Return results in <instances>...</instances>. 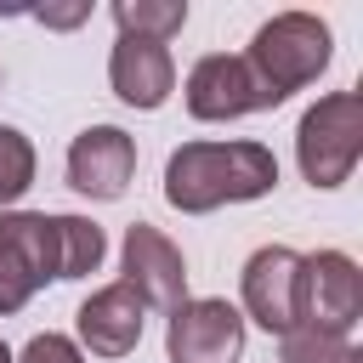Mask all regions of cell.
<instances>
[{
	"label": "cell",
	"instance_id": "cell-1",
	"mask_svg": "<svg viewBox=\"0 0 363 363\" xmlns=\"http://www.w3.org/2000/svg\"><path fill=\"white\" fill-rule=\"evenodd\" d=\"M278 187V159L267 142H182L164 159V199L182 216H210L221 204H250Z\"/></svg>",
	"mask_w": 363,
	"mask_h": 363
},
{
	"label": "cell",
	"instance_id": "cell-2",
	"mask_svg": "<svg viewBox=\"0 0 363 363\" xmlns=\"http://www.w3.org/2000/svg\"><path fill=\"white\" fill-rule=\"evenodd\" d=\"M329 57H335V34H329V23L312 17V11H278V17H267V23L255 28L250 51H244V62L255 68V79H261L278 102H284L289 91L312 85V79L329 68Z\"/></svg>",
	"mask_w": 363,
	"mask_h": 363
},
{
	"label": "cell",
	"instance_id": "cell-3",
	"mask_svg": "<svg viewBox=\"0 0 363 363\" xmlns=\"http://www.w3.org/2000/svg\"><path fill=\"white\" fill-rule=\"evenodd\" d=\"M363 159V96L357 91H329L318 96L301 125H295V164L312 187H340Z\"/></svg>",
	"mask_w": 363,
	"mask_h": 363
},
{
	"label": "cell",
	"instance_id": "cell-4",
	"mask_svg": "<svg viewBox=\"0 0 363 363\" xmlns=\"http://www.w3.org/2000/svg\"><path fill=\"white\" fill-rule=\"evenodd\" d=\"M45 284H62L57 216H45V210H0V318L23 312Z\"/></svg>",
	"mask_w": 363,
	"mask_h": 363
},
{
	"label": "cell",
	"instance_id": "cell-5",
	"mask_svg": "<svg viewBox=\"0 0 363 363\" xmlns=\"http://www.w3.org/2000/svg\"><path fill=\"white\" fill-rule=\"evenodd\" d=\"M119 284L147 306V312H176L187 301V261L182 250L153 227V221H130L125 227V244H119Z\"/></svg>",
	"mask_w": 363,
	"mask_h": 363
},
{
	"label": "cell",
	"instance_id": "cell-6",
	"mask_svg": "<svg viewBox=\"0 0 363 363\" xmlns=\"http://www.w3.org/2000/svg\"><path fill=\"white\" fill-rule=\"evenodd\" d=\"M238 301H244V323L255 318L267 335L301 329V250L261 244L238 272Z\"/></svg>",
	"mask_w": 363,
	"mask_h": 363
},
{
	"label": "cell",
	"instance_id": "cell-7",
	"mask_svg": "<svg viewBox=\"0 0 363 363\" xmlns=\"http://www.w3.org/2000/svg\"><path fill=\"white\" fill-rule=\"evenodd\" d=\"M363 318V272L346 250H318L301 255V323L323 335H346Z\"/></svg>",
	"mask_w": 363,
	"mask_h": 363
},
{
	"label": "cell",
	"instance_id": "cell-8",
	"mask_svg": "<svg viewBox=\"0 0 363 363\" xmlns=\"http://www.w3.org/2000/svg\"><path fill=\"white\" fill-rule=\"evenodd\" d=\"M244 352V312L221 295H187L164 323V357L170 363H238Z\"/></svg>",
	"mask_w": 363,
	"mask_h": 363
},
{
	"label": "cell",
	"instance_id": "cell-9",
	"mask_svg": "<svg viewBox=\"0 0 363 363\" xmlns=\"http://www.w3.org/2000/svg\"><path fill=\"white\" fill-rule=\"evenodd\" d=\"M187 113L216 125V119H244V113H261V108H278V96L255 79V68L244 57H227V51H210L187 68Z\"/></svg>",
	"mask_w": 363,
	"mask_h": 363
},
{
	"label": "cell",
	"instance_id": "cell-10",
	"mask_svg": "<svg viewBox=\"0 0 363 363\" xmlns=\"http://www.w3.org/2000/svg\"><path fill=\"white\" fill-rule=\"evenodd\" d=\"M136 176V136L119 125H85L68 142V187L85 199H119Z\"/></svg>",
	"mask_w": 363,
	"mask_h": 363
},
{
	"label": "cell",
	"instance_id": "cell-11",
	"mask_svg": "<svg viewBox=\"0 0 363 363\" xmlns=\"http://www.w3.org/2000/svg\"><path fill=\"white\" fill-rule=\"evenodd\" d=\"M142 323H147V306L125 284H102L74 312V329H79L74 346L91 352V357H130L136 340H142Z\"/></svg>",
	"mask_w": 363,
	"mask_h": 363
},
{
	"label": "cell",
	"instance_id": "cell-12",
	"mask_svg": "<svg viewBox=\"0 0 363 363\" xmlns=\"http://www.w3.org/2000/svg\"><path fill=\"white\" fill-rule=\"evenodd\" d=\"M108 85H113V96L125 108H142V113L164 108L170 91H176V57H170V45L119 34L113 51H108Z\"/></svg>",
	"mask_w": 363,
	"mask_h": 363
},
{
	"label": "cell",
	"instance_id": "cell-13",
	"mask_svg": "<svg viewBox=\"0 0 363 363\" xmlns=\"http://www.w3.org/2000/svg\"><path fill=\"white\" fill-rule=\"evenodd\" d=\"M113 23L130 40H159L170 45L187 28V0H113Z\"/></svg>",
	"mask_w": 363,
	"mask_h": 363
},
{
	"label": "cell",
	"instance_id": "cell-14",
	"mask_svg": "<svg viewBox=\"0 0 363 363\" xmlns=\"http://www.w3.org/2000/svg\"><path fill=\"white\" fill-rule=\"evenodd\" d=\"M57 255H62V278H91L108 255V233L91 216H57Z\"/></svg>",
	"mask_w": 363,
	"mask_h": 363
},
{
	"label": "cell",
	"instance_id": "cell-15",
	"mask_svg": "<svg viewBox=\"0 0 363 363\" xmlns=\"http://www.w3.org/2000/svg\"><path fill=\"white\" fill-rule=\"evenodd\" d=\"M34 142L17 125H0V210H11L28 187H34Z\"/></svg>",
	"mask_w": 363,
	"mask_h": 363
},
{
	"label": "cell",
	"instance_id": "cell-16",
	"mask_svg": "<svg viewBox=\"0 0 363 363\" xmlns=\"http://www.w3.org/2000/svg\"><path fill=\"white\" fill-rule=\"evenodd\" d=\"M278 352H284V363H363V352L346 335H323V329H306V323L278 335Z\"/></svg>",
	"mask_w": 363,
	"mask_h": 363
},
{
	"label": "cell",
	"instance_id": "cell-17",
	"mask_svg": "<svg viewBox=\"0 0 363 363\" xmlns=\"http://www.w3.org/2000/svg\"><path fill=\"white\" fill-rule=\"evenodd\" d=\"M11 363H85V352H79L68 335L45 329V335H28V346L11 352Z\"/></svg>",
	"mask_w": 363,
	"mask_h": 363
},
{
	"label": "cell",
	"instance_id": "cell-18",
	"mask_svg": "<svg viewBox=\"0 0 363 363\" xmlns=\"http://www.w3.org/2000/svg\"><path fill=\"white\" fill-rule=\"evenodd\" d=\"M28 17L45 23V28H57V34H68V28L91 23V0H45V6H28Z\"/></svg>",
	"mask_w": 363,
	"mask_h": 363
},
{
	"label": "cell",
	"instance_id": "cell-19",
	"mask_svg": "<svg viewBox=\"0 0 363 363\" xmlns=\"http://www.w3.org/2000/svg\"><path fill=\"white\" fill-rule=\"evenodd\" d=\"M0 363H11V346H6V340H0Z\"/></svg>",
	"mask_w": 363,
	"mask_h": 363
},
{
	"label": "cell",
	"instance_id": "cell-20",
	"mask_svg": "<svg viewBox=\"0 0 363 363\" xmlns=\"http://www.w3.org/2000/svg\"><path fill=\"white\" fill-rule=\"evenodd\" d=\"M0 79H6V74H0Z\"/></svg>",
	"mask_w": 363,
	"mask_h": 363
}]
</instances>
